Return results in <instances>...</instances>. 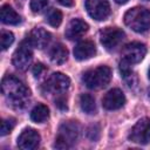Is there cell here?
Segmentation results:
<instances>
[{
    "label": "cell",
    "mask_w": 150,
    "mask_h": 150,
    "mask_svg": "<svg viewBox=\"0 0 150 150\" xmlns=\"http://www.w3.org/2000/svg\"><path fill=\"white\" fill-rule=\"evenodd\" d=\"M49 57H50L52 62H54L56 64H62L68 59V50L63 45L56 43L52 47V49L49 52Z\"/></svg>",
    "instance_id": "17"
},
{
    "label": "cell",
    "mask_w": 150,
    "mask_h": 150,
    "mask_svg": "<svg viewBox=\"0 0 150 150\" xmlns=\"http://www.w3.org/2000/svg\"><path fill=\"white\" fill-rule=\"evenodd\" d=\"M124 23L136 33L146 32L150 28V11L144 7H134L124 14Z\"/></svg>",
    "instance_id": "2"
},
{
    "label": "cell",
    "mask_w": 150,
    "mask_h": 150,
    "mask_svg": "<svg viewBox=\"0 0 150 150\" xmlns=\"http://www.w3.org/2000/svg\"><path fill=\"white\" fill-rule=\"evenodd\" d=\"M131 63H129L127 60H124V59H122L121 61H120V73H121V75L124 77V79H127V77H129V76H131V74H132V69H131Z\"/></svg>",
    "instance_id": "23"
},
{
    "label": "cell",
    "mask_w": 150,
    "mask_h": 150,
    "mask_svg": "<svg viewBox=\"0 0 150 150\" xmlns=\"http://www.w3.org/2000/svg\"><path fill=\"white\" fill-rule=\"evenodd\" d=\"M55 104H56V107L59 108V109H61V110H67V100L64 98V97H59L56 101H55Z\"/></svg>",
    "instance_id": "26"
},
{
    "label": "cell",
    "mask_w": 150,
    "mask_h": 150,
    "mask_svg": "<svg viewBox=\"0 0 150 150\" xmlns=\"http://www.w3.org/2000/svg\"><path fill=\"white\" fill-rule=\"evenodd\" d=\"M14 41V35L13 33L11 32H7V30H2L1 32V35H0V43H1V49L2 50H6Z\"/></svg>",
    "instance_id": "21"
},
{
    "label": "cell",
    "mask_w": 150,
    "mask_h": 150,
    "mask_svg": "<svg viewBox=\"0 0 150 150\" xmlns=\"http://www.w3.org/2000/svg\"><path fill=\"white\" fill-rule=\"evenodd\" d=\"M80 105L81 109L86 112V114H95L96 111V104H95V100L90 94H82L80 97Z\"/></svg>",
    "instance_id": "19"
},
{
    "label": "cell",
    "mask_w": 150,
    "mask_h": 150,
    "mask_svg": "<svg viewBox=\"0 0 150 150\" xmlns=\"http://www.w3.org/2000/svg\"><path fill=\"white\" fill-rule=\"evenodd\" d=\"M125 96L121 89H110L102 98V105L107 110H116L124 105Z\"/></svg>",
    "instance_id": "11"
},
{
    "label": "cell",
    "mask_w": 150,
    "mask_h": 150,
    "mask_svg": "<svg viewBox=\"0 0 150 150\" xmlns=\"http://www.w3.org/2000/svg\"><path fill=\"white\" fill-rule=\"evenodd\" d=\"M115 2H117V4H120V5H123V4H127L128 2V0H114Z\"/></svg>",
    "instance_id": "29"
},
{
    "label": "cell",
    "mask_w": 150,
    "mask_h": 150,
    "mask_svg": "<svg viewBox=\"0 0 150 150\" xmlns=\"http://www.w3.org/2000/svg\"><path fill=\"white\" fill-rule=\"evenodd\" d=\"M70 86V80L62 73H53L45 82L43 88L50 94H62Z\"/></svg>",
    "instance_id": "7"
},
{
    "label": "cell",
    "mask_w": 150,
    "mask_h": 150,
    "mask_svg": "<svg viewBox=\"0 0 150 150\" xmlns=\"http://www.w3.org/2000/svg\"><path fill=\"white\" fill-rule=\"evenodd\" d=\"M95 134H97V135H100V129H98V127L97 125H91L89 129H88V131H87V135H88V137L94 142V141H96L98 137L97 136H95Z\"/></svg>",
    "instance_id": "25"
},
{
    "label": "cell",
    "mask_w": 150,
    "mask_h": 150,
    "mask_svg": "<svg viewBox=\"0 0 150 150\" xmlns=\"http://www.w3.org/2000/svg\"><path fill=\"white\" fill-rule=\"evenodd\" d=\"M57 2L66 7H71L74 5V0H57Z\"/></svg>",
    "instance_id": "28"
},
{
    "label": "cell",
    "mask_w": 150,
    "mask_h": 150,
    "mask_svg": "<svg viewBox=\"0 0 150 150\" xmlns=\"http://www.w3.org/2000/svg\"><path fill=\"white\" fill-rule=\"evenodd\" d=\"M148 79L150 80V68H149V70H148Z\"/></svg>",
    "instance_id": "30"
},
{
    "label": "cell",
    "mask_w": 150,
    "mask_h": 150,
    "mask_svg": "<svg viewBox=\"0 0 150 150\" xmlns=\"http://www.w3.org/2000/svg\"><path fill=\"white\" fill-rule=\"evenodd\" d=\"M40 143V135L35 129L27 128L18 137V145L23 150H32Z\"/></svg>",
    "instance_id": "12"
},
{
    "label": "cell",
    "mask_w": 150,
    "mask_h": 150,
    "mask_svg": "<svg viewBox=\"0 0 150 150\" xmlns=\"http://www.w3.org/2000/svg\"><path fill=\"white\" fill-rule=\"evenodd\" d=\"M88 28L89 26L86 21L81 19H73L66 28V36L69 40H77L87 33Z\"/></svg>",
    "instance_id": "14"
},
{
    "label": "cell",
    "mask_w": 150,
    "mask_h": 150,
    "mask_svg": "<svg viewBox=\"0 0 150 150\" xmlns=\"http://www.w3.org/2000/svg\"><path fill=\"white\" fill-rule=\"evenodd\" d=\"M124 39V32L117 27H107L100 33V41L108 50L116 48Z\"/></svg>",
    "instance_id": "8"
},
{
    "label": "cell",
    "mask_w": 150,
    "mask_h": 150,
    "mask_svg": "<svg viewBox=\"0 0 150 150\" xmlns=\"http://www.w3.org/2000/svg\"><path fill=\"white\" fill-rule=\"evenodd\" d=\"M43 70H45V67H43V64H41V63H36V64L33 67V74H34L35 77L40 76Z\"/></svg>",
    "instance_id": "27"
},
{
    "label": "cell",
    "mask_w": 150,
    "mask_h": 150,
    "mask_svg": "<svg viewBox=\"0 0 150 150\" xmlns=\"http://www.w3.org/2000/svg\"><path fill=\"white\" fill-rule=\"evenodd\" d=\"M86 9L88 14L97 21L105 20L110 14L108 0H86Z\"/></svg>",
    "instance_id": "9"
},
{
    "label": "cell",
    "mask_w": 150,
    "mask_h": 150,
    "mask_svg": "<svg viewBox=\"0 0 150 150\" xmlns=\"http://www.w3.org/2000/svg\"><path fill=\"white\" fill-rule=\"evenodd\" d=\"M111 79V70L107 66H100L94 69L87 70L83 76L82 81L89 89H100L105 87Z\"/></svg>",
    "instance_id": "3"
},
{
    "label": "cell",
    "mask_w": 150,
    "mask_h": 150,
    "mask_svg": "<svg viewBox=\"0 0 150 150\" xmlns=\"http://www.w3.org/2000/svg\"><path fill=\"white\" fill-rule=\"evenodd\" d=\"M80 127L74 121H68L61 124L59 129V135L56 137L55 146L57 149H67L70 148L79 138Z\"/></svg>",
    "instance_id": "4"
},
{
    "label": "cell",
    "mask_w": 150,
    "mask_h": 150,
    "mask_svg": "<svg viewBox=\"0 0 150 150\" xmlns=\"http://www.w3.org/2000/svg\"><path fill=\"white\" fill-rule=\"evenodd\" d=\"M129 139L137 144H148L150 142V118H141L131 128Z\"/></svg>",
    "instance_id": "5"
},
{
    "label": "cell",
    "mask_w": 150,
    "mask_h": 150,
    "mask_svg": "<svg viewBox=\"0 0 150 150\" xmlns=\"http://www.w3.org/2000/svg\"><path fill=\"white\" fill-rule=\"evenodd\" d=\"M47 22L52 27H59L62 22V13L59 9H52L47 15Z\"/></svg>",
    "instance_id": "20"
},
{
    "label": "cell",
    "mask_w": 150,
    "mask_h": 150,
    "mask_svg": "<svg viewBox=\"0 0 150 150\" xmlns=\"http://www.w3.org/2000/svg\"><path fill=\"white\" fill-rule=\"evenodd\" d=\"M1 91L9 104L16 109L25 108L29 102L30 91L29 89L16 77L8 75L2 79Z\"/></svg>",
    "instance_id": "1"
},
{
    "label": "cell",
    "mask_w": 150,
    "mask_h": 150,
    "mask_svg": "<svg viewBox=\"0 0 150 150\" xmlns=\"http://www.w3.org/2000/svg\"><path fill=\"white\" fill-rule=\"evenodd\" d=\"M48 117H49V109L45 104H38L30 111V120L35 123H42Z\"/></svg>",
    "instance_id": "18"
},
{
    "label": "cell",
    "mask_w": 150,
    "mask_h": 150,
    "mask_svg": "<svg viewBox=\"0 0 150 150\" xmlns=\"http://www.w3.org/2000/svg\"><path fill=\"white\" fill-rule=\"evenodd\" d=\"M48 6V0H30V9L34 13H41Z\"/></svg>",
    "instance_id": "24"
},
{
    "label": "cell",
    "mask_w": 150,
    "mask_h": 150,
    "mask_svg": "<svg viewBox=\"0 0 150 150\" xmlns=\"http://www.w3.org/2000/svg\"><path fill=\"white\" fill-rule=\"evenodd\" d=\"M95 53H96V46L93 41H89V40L80 41L74 47V56L79 61L88 60L91 56H94Z\"/></svg>",
    "instance_id": "15"
},
{
    "label": "cell",
    "mask_w": 150,
    "mask_h": 150,
    "mask_svg": "<svg viewBox=\"0 0 150 150\" xmlns=\"http://www.w3.org/2000/svg\"><path fill=\"white\" fill-rule=\"evenodd\" d=\"M52 35L49 32H47L43 28H34L29 35L27 36V41L29 42V45L34 48L38 49H43L45 47L48 46V43L50 42Z\"/></svg>",
    "instance_id": "13"
},
{
    "label": "cell",
    "mask_w": 150,
    "mask_h": 150,
    "mask_svg": "<svg viewBox=\"0 0 150 150\" xmlns=\"http://www.w3.org/2000/svg\"><path fill=\"white\" fill-rule=\"evenodd\" d=\"M32 60H33L32 46L26 40V41L21 42V45L19 46V48L14 52L12 62L15 66V68H18L20 70H26L28 68V66L30 64Z\"/></svg>",
    "instance_id": "6"
},
{
    "label": "cell",
    "mask_w": 150,
    "mask_h": 150,
    "mask_svg": "<svg viewBox=\"0 0 150 150\" xmlns=\"http://www.w3.org/2000/svg\"><path fill=\"white\" fill-rule=\"evenodd\" d=\"M0 19L6 25H18L21 21L20 15L9 6L4 5L0 9Z\"/></svg>",
    "instance_id": "16"
},
{
    "label": "cell",
    "mask_w": 150,
    "mask_h": 150,
    "mask_svg": "<svg viewBox=\"0 0 150 150\" xmlns=\"http://www.w3.org/2000/svg\"><path fill=\"white\" fill-rule=\"evenodd\" d=\"M146 54V47L145 45L141 42H131L124 46L122 50V59L127 60L129 63H138L141 62Z\"/></svg>",
    "instance_id": "10"
},
{
    "label": "cell",
    "mask_w": 150,
    "mask_h": 150,
    "mask_svg": "<svg viewBox=\"0 0 150 150\" xmlns=\"http://www.w3.org/2000/svg\"><path fill=\"white\" fill-rule=\"evenodd\" d=\"M14 125H15V122H14L13 118H5V120H2L1 121V128H0L1 136H5V135L9 134L13 130Z\"/></svg>",
    "instance_id": "22"
}]
</instances>
